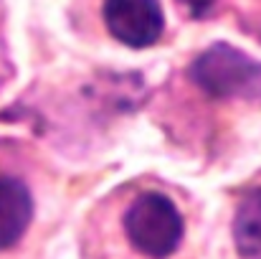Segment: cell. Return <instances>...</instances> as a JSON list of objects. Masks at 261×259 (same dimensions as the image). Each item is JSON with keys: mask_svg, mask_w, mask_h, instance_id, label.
<instances>
[{"mask_svg": "<svg viewBox=\"0 0 261 259\" xmlns=\"http://www.w3.org/2000/svg\"><path fill=\"white\" fill-rule=\"evenodd\" d=\"M233 244L241 259H261V188L249 191L236 206Z\"/></svg>", "mask_w": 261, "mask_h": 259, "instance_id": "cell-5", "label": "cell"}, {"mask_svg": "<svg viewBox=\"0 0 261 259\" xmlns=\"http://www.w3.org/2000/svg\"><path fill=\"white\" fill-rule=\"evenodd\" d=\"M129 244L147 259H168L182 242V216L170 196L160 191L140 193L122 219Z\"/></svg>", "mask_w": 261, "mask_h": 259, "instance_id": "cell-1", "label": "cell"}, {"mask_svg": "<svg viewBox=\"0 0 261 259\" xmlns=\"http://www.w3.org/2000/svg\"><path fill=\"white\" fill-rule=\"evenodd\" d=\"M188 77L216 99H256L261 94V64L228 43L205 49L190 64Z\"/></svg>", "mask_w": 261, "mask_h": 259, "instance_id": "cell-2", "label": "cell"}, {"mask_svg": "<svg viewBox=\"0 0 261 259\" xmlns=\"http://www.w3.org/2000/svg\"><path fill=\"white\" fill-rule=\"evenodd\" d=\"M33 219V198L18 178H0V252L20 242Z\"/></svg>", "mask_w": 261, "mask_h": 259, "instance_id": "cell-4", "label": "cell"}, {"mask_svg": "<svg viewBox=\"0 0 261 259\" xmlns=\"http://www.w3.org/2000/svg\"><path fill=\"white\" fill-rule=\"evenodd\" d=\"M101 15L109 36L129 49L155 46L165 31L160 0H104Z\"/></svg>", "mask_w": 261, "mask_h": 259, "instance_id": "cell-3", "label": "cell"}, {"mask_svg": "<svg viewBox=\"0 0 261 259\" xmlns=\"http://www.w3.org/2000/svg\"><path fill=\"white\" fill-rule=\"evenodd\" d=\"M190 18H208L218 0H175Z\"/></svg>", "mask_w": 261, "mask_h": 259, "instance_id": "cell-6", "label": "cell"}]
</instances>
